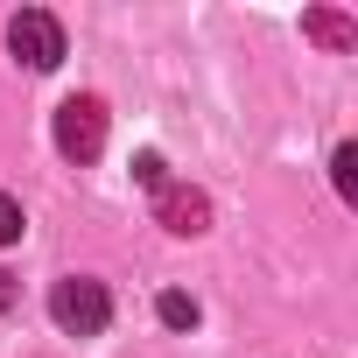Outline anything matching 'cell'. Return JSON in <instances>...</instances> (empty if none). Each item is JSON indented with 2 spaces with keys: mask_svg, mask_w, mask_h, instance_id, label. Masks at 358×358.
Masks as SVG:
<instances>
[{
  "mask_svg": "<svg viewBox=\"0 0 358 358\" xmlns=\"http://www.w3.org/2000/svg\"><path fill=\"white\" fill-rule=\"evenodd\" d=\"M162 323H169V330H190V323H197V302H190V295H162Z\"/></svg>",
  "mask_w": 358,
  "mask_h": 358,
  "instance_id": "obj_7",
  "label": "cell"
},
{
  "mask_svg": "<svg viewBox=\"0 0 358 358\" xmlns=\"http://www.w3.org/2000/svg\"><path fill=\"white\" fill-rule=\"evenodd\" d=\"M8 43H15V57H22L29 71H57V64H64V29H57V15H43V8H22V15L8 22Z\"/></svg>",
  "mask_w": 358,
  "mask_h": 358,
  "instance_id": "obj_3",
  "label": "cell"
},
{
  "mask_svg": "<svg viewBox=\"0 0 358 358\" xmlns=\"http://www.w3.org/2000/svg\"><path fill=\"white\" fill-rule=\"evenodd\" d=\"M50 316H57L71 337H99V330L113 323V295H106L99 281L71 274V281H57V288H50Z\"/></svg>",
  "mask_w": 358,
  "mask_h": 358,
  "instance_id": "obj_1",
  "label": "cell"
},
{
  "mask_svg": "<svg viewBox=\"0 0 358 358\" xmlns=\"http://www.w3.org/2000/svg\"><path fill=\"white\" fill-rule=\"evenodd\" d=\"M57 148H64V162H99V148H106V106L99 99H64L57 106Z\"/></svg>",
  "mask_w": 358,
  "mask_h": 358,
  "instance_id": "obj_2",
  "label": "cell"
},
{
  "mask_svg": "<svg viewBox=\"0 0 358 358\" xmlns=\"http://www.w3.org/2000/svg\"><path fill=\"white\" fill-rule=\"evenodd\" d=\"M155 197H162V225H169L176 239H197V232L211 225V204H204L197 190H183V183H162Z\"/></svg>",
  "mask_w": 358,
  "mask_h": 358,
  "instance_id": "obj_4",
  "label": "cell"
},
{
  "mask_svg": "<svg viewBox=\"0 0 358 358\" xmlns=\"http://www.w3.org/2000/svg\"><path fill=\"white\" fill-rule=\"evenodd\" d=\"M134 176H141L148 190H162V183H169V176H162V155H141V162H134Z\"/></svg>",
  "mask_w": 358,
  "mask_h": 358,
  "instance_id": "obj_9",
  "label": "cell"
},
{
  "mask_svg": "<svg viewBox=\"0 0 358 358\" xmlns=\"http://www.w3.org/2000/svg\"><path fill=\"white\" fill-rule=\"evenodd\" d=\"M309 36H316V43H330V50H351V43H358V29H351L344 15H330V8H316V15H309Z\"/></svg>",
  "mask_w": 358,
  "mask_h": 358,
  "instance_id": "obj_5",
  "label": "cell"
},
{
  "mask_svg": "<svg viewBox=\"0 0 358 358\" xmlns=\"http://www.w3.org/2000/svg\"><path fill=\"white\" fill-rule=\"evenodd\" d=\"M15 239H22V204L0 197V246H15Z\"/></svg>",
  "mask_w": 358,
  "mask_h": 358,
  "instance_id": "obj_8",
  "label": "cell"
},
{
  "mask_svg": "<svg viewBox=\"0 0 358 358\" xmlns=\"http://www.w3.org/2000/svg\"><path fill=\"white\" fill-rule=\"evenodd\" d=\"M330 176H337V197H358V148L351 141L330 155Z\"/></svg>",
  "mask_w": 358,
  "mask_h": 358,
  "instance_id": "obj_6",
  "label": "cell"
},
{
  "mask_svg": "<svg viewBox=\"0 0 358 358\" xmlns=\"http://www.w3.org/2000/svg\"><path fill=\"white\" fill-rule=\"evenodd\" d=\"M8 281H15V274H0V309H8V302H15V288H8Z\"/></svg>",
  "mask_w": 358,
  "mask_h": 358,
  "instance_id": "obj_10",
  "label": "cell"
}]
</instances>
